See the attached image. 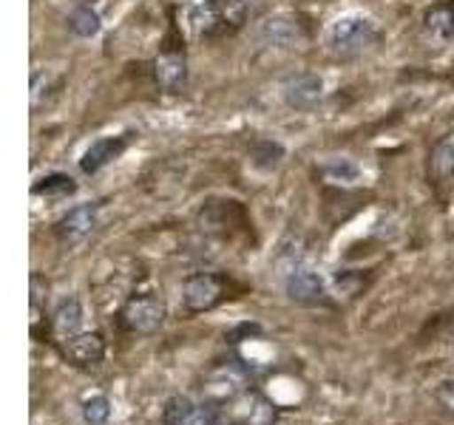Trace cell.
I'll list each match as a JSON object with an SVG mask.
<instances>
[{
  "label": "cell",
  "mask_w": 454,
  "mask_h": 425,
  "mask_svg": "<svg viewBox=\"0 0 454 425\" xmlns=\"http://www.w3.org/2000/svg\"><path fill=\"white\" fill-rule=\"evenodd\" d=\"M380 40V28L372 18L366 14H344L338 18L330 32H326V46H330L333 54L340 57H355L364 54L366 49H372Z\"/></svg>",
  "instance_id": "6da1fadb"
},
{
  "label": "cell",
  "mask_w": 454,
  "mask_h": 425,
  "mask_svg": "<svg viewBox=\"0 0 454 425\" xmlns=\"http://www.w3.org/2000/svg\"><path fill=\"white\" fill-rule=\"evenodd\" d=\"M219 408L224 425H276L278 422V406L267 394L245 389L233 400H227Z\"/></svg>",
  "instance_id": "7a4b0ae2"
},
{
  "label": "cell",
  "mask_w": 454,
  "mask_h": 425,
  "mask_svg": "<svg viewBox=\"0 0 454 425\" xmlns=\"http://www.w3.org/2000/svg\"><path fill=\"white\" fill-rule=\"evenodd\" d=\"M168 321V306L160 295L145 292L128 298L120 309V326L128 335H156Z\"/></svg>",
  "instance_id": "3957f363"
},
{
  "label": "cell",
  "mask_w": 454,
  "mask_h": 425,
  "mask_svg": "<svg viewBox=\"0 0 454 425\" xmlns=\"http://www.w3.org/2000/svg\"><path fill=\"white\" fill-rule=\"evenodd\" d=\"M281 283L290 301L301 306H324L326 304V281L316 267L304 264L301 259L290 261L281 269Z\"/></svg>",
  "instance_id": "277c9868"
},
{
  "label": "cell",
  "mask_w": 454,
  "mask_h": 425,
  "mask_svg": "<svg viewBox=\"0 0 454 425\" xmlns=\"http://www.w3.org/2000/svg\"><path fill=\"white\" fill-rule=\"evenodd\" d=\"M231 290V281L219 273H196L184 278L182 283V306L191 315H202V312L216 309Z\"/></svg>",
  "instance_id": "5b68a950"
},
{
  "label": "cell",
  "mask_w": 454,
  "mask_h": 425,
  "mask_svg": "<svg viewBox=\"0 0 454 425\" xmlns=\"http://www.w3.org/2000/svg\"><path fill=\"white\" fill-rule=\"evenodd\" d=\"M97 224H99V205L89 202V205H80L74 210H68L66 216L54 224V236H57V241H60V247L74 250L91 238Z\"/></svg>",
  "instance_id": "8992f818"
},
{
  "label": "cell",
  "mask_w": 454,
  "mask_h": 425,
  "mask_svg": "<svg viewBox=\"0 0 454 425\" xmlns=\"http://www.w3.org/2000/svg\"><path fill=\"white\" fill-rule=\"evenodd\" d=\"M162 425H224L216 406H199L188 394H174L168 397L160 414Z\"/></svg>",
  "instance_id": "52a82bcc"
},
{
  "label": "cell",
  "mask_w": 454,
  "mask_h": 425,
  "mask_svg": "<svg viewBox=\"0 0 454 425\" xmlns=\"http://www.w3.org/2000/svg\"><path fill=\"white\" fill-rule=\"evenodd\" d=\"M281 97L295 111H312L324 97V80L318 74H312V71H298V74L284 80Z\"/></svg>",
  "instance_id": "ba28073f"
},
{
  "label": "cell",
  "mask_w": 454,
  "mask_h": 425,
  "mask_svg": "<svg viewBox=\"0 0 454 425\" xmlns=\"http://www.w3.org/2000/svg\"><path fill=\"white\" fill-rule=\"evenodd\" d=\"M106 337L99 332H80L63 340V358L77 368H91L106 360Z\"/></svg>",
  "instance_id": "9c48e42d"
},
{
  "label": "cell",
  "mask_w": 454,
  "mask_h": 425,
  "mask_svg": "<svg viewBox=\"0 0 454 425\" xmlns=\"http://www.w3.org/2000/svg\"><path fill=\"white\" fill-rule=\"evenodd\" d=\"M156 85L168 94H179L188 85V57L184 49H165L153 63Z\"/></svg>",
  "instance_id": "30bf717a"
},
{
  "label": "cell",
  "mask_w": 454,
  "mask_h": 425,
  "mask_svg": "<svg viewBox=\"0 0 454 425\" xmlns=\"http://www.w3.org/2000/svg\"><path fill=\"white\" fill-rule=\"evenodd\" d=\"M125 148H128V136H103V139H97V142H91V145L82 151L80 170H82L85 176H94L106 165H111L114 159H117V156Z\"/></svg>",
  "instance_id": "8fae6325"
},
{
  "label": "cell",
  "mask_w": 454,
  "mask_h": 425,
  "mask_svg": "<svg viewBox=\"0 0 454 425\" xmlns=\"http://www.w3.org/2000/svg\"><path fill=\"white\" fill-rule=\"evenodd\" d=\"M247 386H245V375L239 372L236 366H231L227 363L224 368H216L210 377H207V382H205V394H207V400H210V406L213 403H227V400H233V397L239 394V391H245Z\"/></svg>",
  "instance_id": "7c38bea8"
},
{
  "label": "cell",
  "mask_w": 454,
  "mask_h": 425,
  "mask_svg": "<svg viewBox=\"0 0 454 425\" xmlns=\"http://www.w3.org/2000/svg\"><path fill=\"white\" fill-rule=\"evenodd\" d=\"M429 176L437 184L454 182V131L440 136L429 151Z\"/></svg>",
  "instance_id": "4fadbf2b"
},
{
  "label": "cell",
  "mask_w": 454,
  "mask_h": 425,
  "mask_svg": "<svg viewBox=\"0 0 454 425\" xmlns=\"http://www.w3.org/2000/svg\"><path fill=\"white\" fill-rule=\"evenodd\" d=\"M82 321H85L82 304L77 301V298H63V301L57 304L54 315H51V329L57 337L66 340V337H74L82 332Z\"/></svg>",
  "instance_id": "5bb4252c"
},
{
  "label": "cell",
  "mask_w": 454,
  "mask_h": 425,
  "mask_svg": "<svg viewBox=\"0 0 454 425\" xmlns=\"http://www.w3.org/2000/svg\"><path fill=\"white\" fill-rule=\"evenodd\" d=\"M318 176L326 184H335V188H352V184H358L364 179V170L358 162L335 156V159H326L318 165Z\"/></svg>",
  "instance_id": "9a60e30c"
},
{
  "label": "cell",
  "mask_w": 454,
  "mask_h": 425,
  "mask_svg": "<svg viewBox=\"0 0 454 425\" xmlns=\"http://www.w3.org/2000/svg\"><path fill=\"white\" fill-rule=\"evenodd\" d=\"M426 35L434 40H454V0L449 4H437L423 14Z\"/></svg>",
  "instance_id": "2e32d148"
},
{
  "label": "cell",
  "mask_w": 454,
  "mask_h": 425,
  "mask_svg": "<svg viewBox=\"0 0 454 425\" xmlns=\"http://www.w3.org/2000/svg\"><path fill=\"white\" fill-rule=\"evenodd\" d=\"M207 9L222 28H239L247 20L253 6L247 0H207Z\"/></svg>",
  "instance_id": "e0dca14e"
},
{
  "label": "cell",
  "mask_w": 454,
  "mask_h": 425,
  "mask_svg": "<svg viewBox=\"0 0 454 425\" xmlns=\"http://www.w3.org/2000/svg\"><path fill=\"white\" fill-rule=\"evenodd\" d=\"M32 193L37 198H46V202H60V198H68L77 193V182L66 174H49L35 182Z\"/></svg>",
  "instance_id": "ac0fdd59"
},
{
  "label": "cell",
  "mask_w": 454,
  "mask_h": 425,
  "mask_svg": "<svg viewBox=\"0 0 454 425\" xmlns=\"http://www.w3.org/2000/svg\"><path fill=\"white\" fill-rule=\"evenodd\" d=\"M262 37L273 46H290V42L298 40V23H293L290 18H267L262 23Z\"/></svg>",
  "instance_id": "d6986e66"
},
{
  "label": "cell",
  "mask_w": 454,
  "mask_h": 425,
  "mask_svg": "<svg viewBox=\"0 0 454 425\" xmlns=\"http://www.w3.org/2000/svg\"><path fill=\"white\" fill-rule=\"evenodd\" d=\"M68 28L77 37H97L103 23H99V14L91 6H77L74 12L68 14Z\"/></svg>",
  "instance_id": "ffe728a7"
},
{
  "label": "cell",
  "mask_w": 454,
  "mask_h": 425,
  "mask_svg": "<svg viewBox=\"0 0 454 425\" xmlns=\"http://www.w3.org/2000/svg\"><path fill=\"white\" fill-rule=\"evenodd\" d=\"M111 400L106 394H91L89 400L82 403V420L85 425H106L111 420Z\"/></svg>",
  "instance_id": "44dd1931"
},
{
  "label": "cell",
  "mask_w": 454,
  "mask_h": 425,
  "mask_svg": "<svg viewBox=\"0 0 454 425\" xmlns=\"http://www.w3.org/2000/svg\"><path fill=\"white\" fill-rule=\"evenodd\" d=\"M284 156V148L278 142H255L253 145V162L259 167H276Z\"/></svg>",
  "instance_id": "7402d4cb"
},
{
  "label": "cell",
  "mask_w": 454,
  "mask_h": 425,
  "mask_svg": "<svg viewBox=\"0 0 454 425\" xmlns=\"http://www.w3.org/2000/svg\"><path fill=\"white\" fill-rule=\"evenodd\" d=\"M434 400L440 408H446L449 414H454V380H443L440 386L434 389Z\"/></svg>",
  "instance_id": "603a6c76"
},
{
  "label": "cell",
  "mask_w": 454,
  "mask_h": 425,
  "mask_svg": "<svg viewBox=\"0 0 454 425\" xmlns=\"http://www.w3.org/2000/svg\"><path fill=\"white\" fill-rule=\"evenodd\" d=\"M247 4H250V6H255V4H259V0H247Z\"/></svg>",
  "instance_id": "cb8c5ba5"
}]
</instances>
